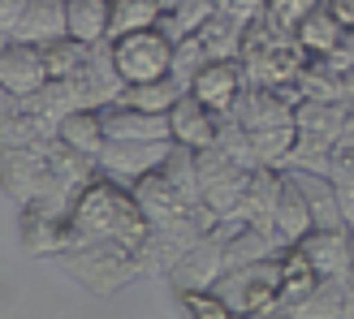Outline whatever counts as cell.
Segmentation results:
<instances>
[{
  "label": "cell",
  "mask_w": 354,
  "mask_h": 319,
  "mask_svg": "<svg viewBox=\"0 0 354 319\" xmlns=\"http://www.w3.org/2000/svg\"><path fill=\"white\" fill-rule=\"evenodd\" d=\"M151 224L138 207L134 190L121 186L117 177L100 173L78 190L74 207L65 216V229H61V255L74 251V246H126V251H138L147 242Z\"/></svg>",
  "instance_id": "cell-1"
},
{
  "label": "cell",
  "mask_w": 354,
  "mask_h": 319,
  "mask_svg": "<svg viewBox=\"0 0 354 319\" xmlns=\"http://www.w3.org/2000/svg\"><path fill=\"white\" fill-rule=\"evenodd\" d=\"M61 268L78 280L82 289H91L100 298H109L117 289H126L130 280L143 276V263H138V251H126V246H74V251L57 255Z\"/></svg>",
  "instance_id": "cell-2"
},
{
  "label": "cell",
  "mask_w": 354,
  "mask_h": 319,
  "mask_svg": "<svg viewBox=\"0 0 354 319\" xmlns=\"http://www.w3.org/2000/svg\"><path fill=\"white\" fill-rule=\"evenodd\" d=\"M225 302L234 315H277V289H281V251L268 259L242 263V268H229L221 276Z\"/></svg>",
  "instance_id": "cell-3"
},
{
  "label": "cell",
  "mask_w": 354,
  "mask_h": 319,
  "mask_svg": "<svg viewBox=\"0 0 354 319\" xmlns=\"http://www.w3.org/2000/svg\"><path fill=\"white\" fill-rule=\"evenodd\" d=\"M113 61L121 69V78L130 82H147V78H160L173 69V39L160 26H143V30H126V35H113Z\"/></svg>",
  "instance_id": "cell-4"
},
{
  "label": "cell",
  "mask_w": 354,
  "mask_h": 319,
  "mask_svg": "<svg viewBox=\"0 0 354 319\" xmlns=\"http://www.w3.org/2000/svg\"><path fill=\"white\" fill-rule=\"evenodd\" d=\"M57 138V134H52ZM48 143H35V147H5L0 143V190L13 207H26L44 194L48 182Z\"/></svg>",
  "instance_id": "cell-5"
},
{
  "label": "cell",
  "mask_w": 354,
  "mask_h": 319,
  "mask_svg": "<svg viewBox=\"0 0 354 319\" xmlns=\"http://www.w3.org/2000/svg\"><path fill=\"white\" fill-rule=\"evenodd\" d=\"M225 272H229L225 238H221V233H203L199 242H190L186 251L173 259L169 285H173V293H186V289H216Z\"/></svg>",
  "instance_id": "cell-6"
},
{
  "label": "cell",
  "mask_w": 354,
  "mask_h": 319,
  "mask_svg": "<svg viewBox=\"0 0 354 319\" xmlns=\"http://www.w3.org/2000/svg\"><path fill=\"white\" fill-rule=\"evenodd\" d=\"M69 86H74V95L82 108H109V104L121 99V91H126V78H121V69L113 61V44L104 39L91 48V57H86V65L78 69L74 78H65Z\"/></svg>",
  "instance_id": "cell-7"
},
{
  "label": "cell",
  "mask_w": 354,
  "mask_h": 319,
  "mask_svg": "<svg viewBox=\"0 0 354 319\" xmlns=\"http://www.w3.org/2000/svg\"><path fill=\"white\" fill-rule=\"evenodd\" d=\"M173 151V138H156V143H130V138H109L100 151V173L117 177L121 186H134L138 177L160 168Z\"/></svg>",
  "instance_id": "cell-8"
},
{
  "label": "cell",
  "mask_w": 354,
  "mask_h": 319,
  "mask_svg": "<svg viewBox=\"0 0 354 319\" xmlns=\"http://www.w3.org/2000/svg\"><path fill=\"white\" fill-rule=\"evenodd\" d=\"M130 190H134V199H138V207H143V216H147L151 229L186 224L194 211H199V203H190L186 194L169 182V173H165V168H151L147 177H138Z\"/></svg>",
  "instance_id": "cell-9"
},
{
  "label": "cell",
  "mask_w": 354,
  "mask_h": 319,
  "mask_svg": "<svg viewBox=\"0 0 354 319\" xmlns=\"http://www.w3.org/2000/svg\"><path fill=\"white\" fill-rule=\"evenodd\" d=\"M169 130H173V143L203 151V147H212V143L221 138V113L207 108V104L194 95V91H186V95L169 108Z\"/></svg>",
  "instance_id": "cell-10"
},
{
  "label": "cell",
  "mask_w": 354,
  "mask_h": 319,
  "mask_svg": "<svg viewBox=\"0 0 354 319\" xmlns=\"http://www.w3.org/2000/svg\"><path fill=\"white\" fill-rule=\"evenodd\" d=\"M190 91L199 95L207 108L229 117L234 104L242 99V91H246V69H242V61H207L199 74L190 78Z\"/></svg>",
  "instance_id": "cell-11"
},
{
  "label": "cell",
  "mask_w": 354,
  "mask_h": 319,
  "mask_svg": "<svg viewBox=\"0 0 354 319\" xmlns=\"http://www.w3.org/2000/svg\"><path fill=\"white\" fill-rule=\"evenodd\" d=\"M48 82V65H44V52L39 44H22V39H9L0 48V86L13 91L17 99L35 95L39 86Z\"/></svg>",
  "instance_id": "cell-12"
},
{
  "label": "cell",
  "mask_w": 354,
  "mask_h": 319,
  "mask_svg": "<svg viewBox=\"0 0 354 319\" xmlns=\"http://www.w3.org/2000/svg\"><path fill=\"white\" fill-rule=\"evenodd\" d=\"M298 246H303V255L311 259V268L320 276H350V268H354V233L350 229H311Z\"/></svg>",
  "instance_id": "cell-13"
},
{
  "label": "cell",
  "mask_w": 354,
  "mask_h": 319,
  "mask_svg": "<svg viewBox=\"0 0 354 319\" xmlns=\"http://www.w3.org/2000/svg\"><path fill=\"white\" fill-rule=\"evenodd\" d=\"M320 272L311 268V259L303 255V246H281V289H277V315H294L311 298V289L320 285Z\"/></svg>",
  "instance_id": "cell-14"
},
{
  "label": "cell",
  "mask_w": 354,
  "mask_h": 319,
  "mask_svg": "<svg viewBox=\"0 0 354 319\" xmlns=\"http://www.w3.org/2000/svg\"><path fill=\"white\" fill-rule=\"evenodd\" d=\"M104 130L109 138H130V143H156V138H173L169 113H143L134 104H109L104 108Z\"/></svg>",
  "instance_id": "cell-15"
},
{
  "label": "cell",
  "mask_w": 354,
  "mask_h": 319,
  "mask_svg": "<svg viewBox=\"0 0 354 319\" xmlns=\"http://www.w3.org/2000/svg\"><path fill=\"white\" fill-rule=\"evenodd\" d=\"M315 229V216H311V203L303 186L286 173V186H281V203H277V224H272V238L277 246H298L307 233Z\"/></svg>",
  "instance_id": "cell-16"
},
{
  "label": "cell",
  "mask_w": 354,
  "mask_h": 319,
  "mask_svg": "<svg viewBox=\"0 0 354 319\" xmlns=\"http://www.w3.org/2000/svg\"><path fill=\"white\" fill-rule=\"evenodd\" d=\"M61 35H69V5H65V0H26L13 39L48 44V39H61Z\"/></svg>",
  "instance_id": "cell-17"
},
{
  "label": "cell",
  "mask_w": 354,
  "mask_h": 319,
  "mask_svg": "<svg viewBox=\"0 0 354 319\" xmlns=\"http://www.w3.org/2000/svg\"><path fill=\"white\" fill-rule=\"evenodd\" d=\"M57 138L65 147H74L78 155L95 160L100 164V151L109 143V130H104V108H74L61 126H57Z\"/></svg>",
  "instance_id": "cell-18"
},
{
  "label": "cell",
  "mask_w": 354,
  "mask_h": 319,
  "mask_svg": "<svg viewBox=\"0 0 354 319\" xmlns=\"http://www.w3.org/2000/svg\"><path fill=\"white\" fill-rule=\"evenodd\" d=\"M294 39L303 44L307 57H328V52H337V48L346 44V26L337 22V13H333L324 0H320V5H315L303 22L294 26Z\"/></svg>",
  "instance_id": "cell-19"
},
{
  "label": "cell",
  "mask_w": 354,
  "mask_h": 319,
  "mask_svg": "<svg viewBox=\"0 0 354 319\" xmlns=\"http://www.w3.org/2000/svg\"><path fill=\"white\" fill-rule=\"evenodd\" d=\"M199 44L212 61H242V44H246V22L242 17H229V13H212L207 22L194 30Z\"/></svg>",
  "instance_id": "cell-20"
},
{
  "label": "cell",
  "mask_w": 354,
  "mask_h": 319,
  "mask_svg": "<svg viewBox=\"0 0 354 319\" xmlns=\"http://www.w3.org/2000/svg\"><path fill=\"white\" fill-rule=\"evenodd\" d=\"M69 5V35L82 44L113 39V0H65Z\"/></svg>",
  "instance_id": "cell-21"
},
{
  "label": "cell",
  "mask_w": 354,
  "mask_h": 319,
  "mask_svg": "<svg viewBox=\"0 0 354 319\" xmlns=\"http://www.w3.org/2000/svg\"><path fill=\"white\" fill-rule=\"evenodd\" d=\"M182 95H186V82H177L173 74H160V78H147V82H130L121 91V104H134L143 113H169Z\"/></svg>",
  "instance_id": "cell-22"
},
{
  "label": "cell",
  "mask_w": 354,
  "mask_h": 319,
  "mask_svg": "<svg viewBox=\"0 0 354 319\" xmlns=\"http://www.w3.org/2000/svg\"><path fill=\"white\" fill-rule=\"evenodd\" d=\"M26 108H30L35 117H39L44 126L57 130V126H61V121H65L69 113H74V108H82V104H78L74 86H69L65 78H48V82H44L35 95H26Z\"/></svg>",
  "instance_id": "cell-23"
},
{
  "label": "cell",
  "mask_w": 354,
  "mask_h": 319,
  "mask_svg": "<svg viewBox=\"0 0 354 319\" xmlns=\"http://www.w3.org/2000/svg\"><path fill=\"white\" fill-rule=\"evenodd\" d=\"M91 48L95 44H82V39H74V35H61V39L39 44L44 65H48V78H74L78 69L86 65V57H91Z\"/></svg>",
  "instance_id": "cell-24"
},
{
  "label": "cell",
  "mask_w": 354,
  "mask_h": 319,
  "mask_svg": "<svg viewBox=\"0 0 354 319\" xmlns=\"http://www.w3.org/2000/svg\"><path fill=\"white\" fill-rule=\"evenodd\" d=\"M328 182H333V194H337V203H342V216L350 224V233H354V143H337L328 155Z\"/></svg>",
  "instance_id": "cell-25"
},
{
  "label": "cell",
  "mask_w": 354,
  "mask_h": 319,
  "mask_svg": "<svg viewBox=\"0 0 354 319\" xmlns=\"http://www.w3.org/2000/svg\"><path fill=\"white\" fill-rule=\"evenodd\" d=\"M298 319H328V315H346V276H324L311 289V298L294 311Z\"/></svg>",
  "instance_id": "cell-26"
},
{
  "label": "cell",
  "mask_w": 354,
  "mask_h": 319,
  "mask_svg": "<svg viewBox=\"0 0 354 319\" xmlns=\"http://www.w3.org/2000/svg\"><path fill=\"white\" fill-rule=\"evenodd\" d=\"M160 0H113V35L126 30H143L160 22Z\"/></svg>",
  "instance_id": "cell-27"
},
{
  "label": "cell",
  "mask_w": 354,
  "mask_h": 319,
  "mask_svg": "<svg viewBox=\"0 0 354 319\" xmlns=\"http://www.w3.org/2000/svg\"><path fill=\"white\" fill-rule=\"evenodd\" d=\"M177 307L190 319H229L234 315L221 289H186V293H177Z\"/></svg>",
  "instance_id": "cell-28"
},
{
  "label": "cell",
  "mask_w": 354,
  "mask_h": 319,
  "mask_svg": "<svg viewBox=\"0 0 354 319\" xmlns=\"http://www.w3.org/2000/svg\"><path fill=\"white\" fill-rule=\"evenodd\" d=\"M207 61H212V57L203 52L199 35H186V39H177V48H173V69H169V74H173L177 82H186V91H190V78L199 74Z\"/></svg>",
  "instance_id": "cell-29"
},
{
  "label": "cell",
  "mask_w": 354,
  "mask_h": 319,
  "mask_svg": "<svg viewBox=\"0 0 354 319\" xmlns=\"http://www.w3.org/2000/svg\"><path fill=\"white\" fill-rule=\"evenodd\" d=\"M315 5H320V0H263V13H268L281 30H290V35H294V26L303 22V17H307Z\"/></svg>",
  "instance_id": "cell-30"
},
{
  "label": "cell",
  "mask_w": 354,
  "mask_h": 319,
  "mask_svg": "<svg viewBox=\"0 0 354 319\" xmlns=\"http://www.w3.org/2000/svg\"><path fill=\"white\" fill-rule=\"evenodd\" d=\"M22 113H26V99H17L13 91L0 86V134H9L17 121H22Z\"/></svg>",
  "instance_id": "cell-31"
},
{
  "label": "cell",
  "mask_w": 354,
  "mask_h": 319,
  "mask_svg": "<svg viewBox=\"0 0 354 319\" xmlns=\"http://www.w3.org/2000/svg\"><path fill=\"white\" fill-rule=\"evenodd\" d=\"M216 5H221V13L242 17V22H251V17L263 13V0H216Z\"/></svg>",
  "instance_id": "cell-32"
},
{
  "label": "cell",
  "mask_w": 354,
  "mask_h": 319,
  "mask_svg": "<svg viewBox=\"0 0 354 319\" xmlns=\"http://www.w3.org/2000/svg\"><path fill=\"white\" fill-rule=\"evenodd\" d=\"M22 9H26V0H0V30L13 39V30L17 22H22Z\"/></svg>",
  "instance_id": "cell-33"
},
{
  "label": "cell",
  "mask_w": 354,
  "mask_h": 319,
  "mask_svg": "<svg viewBox=\"0 0 354 319\" xmlns=\"http://www.w3.org/2000/svg\"><path fill=\"white\" fill-rule=\"evenodd\" d=\"M324 5H328L333 13H337V22H342L346 30L354 26V0H324Z\"/></svg>",
  "instance_id": "cell-34"
},
{
  "label": "cell",
  "mask_w": 354,
  "mask_h": 319,
  "mask_svg": "<svg viewBox=\"0 0 354 319\" xmlns=\"http://www.w3.org/2000/svg\"><path fill=\"white\" fill-rule=\"evenodd\" d=\"M346 315H354V268L346 276Z\"/></svg>",
  "instance_id": "cell-35"
},
{
  "label": "cell",
  "mask_w": 354,
  "mask_h": 319,
  "mask_svg": "<svg viewBox=\"0 0 354 319\" xmlns=\"http://www.w3.org/2000/svg\"><path fill=\"white\" fill-rule=\"evenodd\" d=\"M5 44H9V35H5V30H0V48H5Z\"/></svg>",
  "instance_id": "cell-36"
}]
</instances>
